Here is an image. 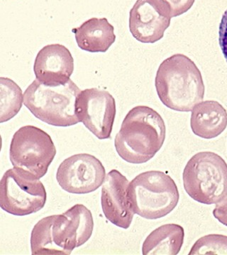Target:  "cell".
<instances>
[{
    "instance_id": "6da1fadb",
    "label": "cell",
    "mask_w": 227,
    "mask_h": 255,
    "mask_svg": "<svg viewBox=\"0 0 227 255\" xmlns=\"http://www.w3.org/2000/svg\"><path fill=\"white\" fill-rule=\"evenodd\" d=\"M93 230L92 213L86 206L76 204L35 225L31 234V254L70 255L90 240Z\"/></svg>"
},
{
    "instance_id": "7a4b0ae2",
    "label": "cell",
    "mask_w": 227,
    "mask_h": 255,
    "mask_svg": "<svg viewBox=\"0 0 227 255\" xmlns=\"http://www.w3.org/2000/svg\"><path fill=\"white\" fill-rule=\"evenodd\" d=\"M164 119L147 106H137L126 116L114 139V147L122 159L141 164L150 160L166 140Z\"/></svg>"
},
{
    "instance_id": "3957f363",
    "label": "cell",
    "mask_w": 227,
    "mask_h": 255,
    "mask_svg": "<svg viewBox=\"0 0 227 255\" xmlns=\"http://www.w3.org/2000/svg\"><path fill=\"white\" fill-rule=\"evenodd\" d=\"M155 86L161 102L176 112H192L204 100L205 87L201 72L191 58L181 53L161 63Z\"/></svg>"
},
{
    "instance_id": "277c9868",
    "label": "cell",
    "mask_w": 227,
    "mask_h": 255,
    "mask_svg": "<svg viewBox=\"0 0 227 255\" xmlns=\"http://www.w3.org/2000/svg\"><path fill=\"white\" fill-rule=\"evenodd\" d=\"M81 90L71 80L48 86L35 80L23 93V105L41 122L58 127L78 124L75 103Z\"/></svg>"
},
{
    "instance_id": "5b68a950",
    "label": "cell",
    "mask_w": 227,
    "mask_h": 255,
    "mask_svg": "<svg viewBox=\"0 0 227 255\" xmlns=\"http://www.w3.org/2000/svg\"><path fill=\"white\" fill-rule=\"evenodd\" d=\"M128 198L134 214L144 219L156 220L176 209L180 194L171 176L151 170L139 174L129 182Z\"/></svg>"
},
{
    "instance_id": "8992f818",
    "label": "cell",
    "mask_w": 227,
    "mask_h": 255,
    "mask_svg": "<svg viewBox=\"0 0 227 255\" xmlns=\"http://www.w3.org/2000/svg\"><path fill=\"white\" fill-rule=\"evenodd\" d=\"M185 190L200 204H216L227 196V164L213 152H200L188 161L183 173Z\"/></svg>"
},
{
    "instance_id": "52a82bcc",
    "label": "cell",
    "mask_w": 227,
    "mask_h": 255,
    "mask_svg": "<svg viewBox=\"0 0 227 255\" xmlns=\"http://www.w3.org/2000/svg\"><path fill=\"white\" fill-rule=\"evenodd\" d=\"M55 155L51 137L39 128H20L11 139L9 158L13 167L33 179L44 177Z\"/></svg>"
},
{
    "instance_id": "ba28073f",
    "label": "cell",
    "mask_w": 227,
    "mask_h": 255,
    "mask_svg": "<svg viewBox=\"0 0 227 255\" xmlns=\"http://www.w3.org/2000/svg\"><path fill=\"white\" fill-rule=\"evenodd\" d=\"M46 199L43 183L14 167L8 169L0 180V208L8 214H35L44 207Z\"/></svg>"
},
{
    "instance_id": "9c48e42d",
    "label": "cell",
    "mask_w": 227,
    "mask_h": 255,
    "mask_svg": "<svg viewBox=\"0 0 227 255\" xmlns=\"http://www.w3.org/2000/svg\"><path fill=\"white\" fill-rule=\"evenodd\" d=\"M75 113L79 122L97 138H110L117 109L115 100L108 91L98 88L82 90L77 96Z\"/></svg>"
},
{
    "instance_id": "30bf717a",
    "label": "cell",
    "mask_w": 227,
    "mask_h": 255,
    "mask_svg": "<svg viewBox=\"0 0 227 255\" xmlns=\"http://www.w3.org/2000/svg\"><path fill=\"white\" fill-rule=\"evenodd\" d=\"M106 170L100 159L87 153L70 156L60 163L56 179L64 191L86 194L98 189L105 182Z\"/></svg>"
},
{
    "instance_id": "8fae6325",
    "label": "cell",
    "mask_w": 227,
    "mask_h": 255,
    "mask_svg": "<svg viewBox=\"0 0 227 255\" xmlns=\"http://www.w3.org/2000/svg\"><path fill=\"white\" fill-rule=\"evenodd\" d=\"M171 18L161 0H136L129 12V30L138 41L154 43L162 39Z\"/></svg>"
},
{
    "instance_id": "7c38bea8",
    "label": "cell",
    "mask_w": 227,
    "mask_h": 255,
    "mask_svg": "<svg viewBox=\"0 0 227 255\" xmlns=\"http://www.w3.org/2000/svg\"><path fill=\"white\" fill-rule=\"evenodd\" d=\"M129 184L125 176L112 169L106 175L101 195V205L106 219L123 229L130 227L135 214L128 198Z\"/></svg>"
},
{
    "instance_id": "4fadbf2b",
    "label": "cell",
    "mask_w": 227,
    "mask_h": 255,
    "mask_svg": "<svg viewBox=\"0 0 227 255\" xmlns=\"http://www.w3.org/2000/svg\"><path fill=\"white\" fill-rule=\"evenodd\" d=\"M33 71L36 80L45 85H63L73 73V55L63 45H47L37 54Z\"/></svg>"
},
{
    "instance_id": "5bb4252c",
    "label": "cell",
    "mask_w": 227,
    "mask_h": 255,
    "mask_svg": "<svg viewBox=\"0 0 227 255\" xmlns=\"http://www.w3.org/2000/svg\"><path fill=\"white\" fill-rule=\"evenodd\" d=\"M191 127L197 136L215 138L226 130L227 110L217 101H203L192 110Z\"/></svg>"
},
{
    "instance_id": "9a60e30c",
    "label": "cell",
    "mask_w": 227,
    "mask_h": 255,
    "mask_svg": "<svg viewBox=\"0 0 227 255\" xmlns=\"http://www.w3.org/2000/svg\"><path fill=\"white\" fill-rule=\"evenodd\" d=\"M72 31L79 48L90 53H105L116 41L114 26L107 18H91Z\"/></svg>"
},
{
    "instance_id": "2e32d148",
    "label": "cell",
    "mask_w": 227,
    "mask_h": 255,
    "mask_svg": "<svg viewBox=\"0 0 227 255\" xmlns=\"http://www.w3.org/2000/svg\"><path fill=\"white\" fill-rule=\"evenodd\" d=\"M185 231L175 223L156 228L147 236L142 245V254L176 255L184 243Z\"/></svg>"
},
{
    "instance_id": "e0dca14e",
    "label": "cell",
    "mask_w": 227,
    "mask_h": 255,
    "mask_svg": "<svg viewBox=\"0 0 227 255\" xmlns=\"http://www.w3.org/2000/svg\"><path fill=\"white\" fill-rule=\"evenodd\" d=\"M23 103L22 91L17 84L10 78L0 77V124L16 117Z\"/></svg>"
},
{
    "instance_id": "ac0fdd59",
    "label": "cell",
    "mask_w": 227,
    "mask_h": 255,
    "mask_svg": "<svg viewBox=\"0 0 227 255\" xmlns=\"http://www.w3.org/2000/svg\"><path fill=\"white\" fill-rule=\"evenodd\" d=\"M227 255V236L210 234L198 240L191 248L190 255Z\"/></svg>"
},
{
    "instance_id": "d6986e66",
    "label": "cell",
    "mask_w": 227,
    "mask_h": 255,
    "mask_svg": "<svg viewBox=\"0 0 227 255\" xmlns=\"http://www.w3.org/2000/svg\"><path fill=\"white\" fill-rule=\"evenodd\" d=\"M171 13V17H177L191 9L196 0H161Z\"/></svg>"
},
{
    "instance_id": "ffe728a7",
    "label": "cell",
    "mask_w": 227,
    "mask_h": 255,
    "mask_svg": "<svg viewBox=\"0 0 227 255\" xmlns=\"http://www.w3.org/2000/svg\"><path fill=\"white\" fill-rule=\"evenodd\" d=\"M219 43L227 63V9L224 13L219 28Z\"/></svg>"
},
{
    "instance_id": "44dd1931",
    "label": "cell",
    "mask_w": 227,
    "mask_h": 255,
    "mask_svg": "<svg viewBox=\"0 0 227 255\" xmlns=\"http://www.w3.org/2000/svg\"><path fill=\"white\" fill-rule=\"evenodd\" d=\"M214 217L227 227V197L217 204L213 210Z\"/></svg>"
},
{
    "instance_id": "7402d4cb",
    "label": "cell",
    "mask_w": 227,
    "mask_h": 255,
    "mask_svg": "<svg viewBox=\"0 0 227 255\" xmlns=\"http://www.w3.org/2000/svg\"><path fill=\"white\" fill-rule=\"evenodd\" d=\"M1 147H2V138H1V135H0V152H1Z\"/></svg>"
}]
</instances>
